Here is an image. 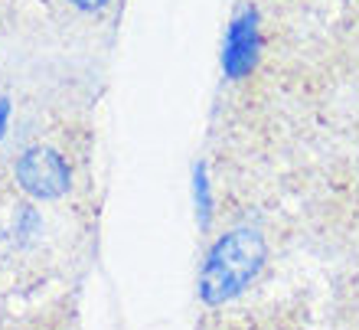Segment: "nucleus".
<instances>
[{
  "instance_id": "0eeeda50",
  "label": "nucleus",
  "mask_w": 359,
  "mask_h": 330,
  "mask_svg": "<svg viewBox=\"0 0 359 330\" xmlns=\"http://www.w3.org/2000/svg\"><path fill=\"white\" fill-rule=\"evenodd\" d=\"M76 7H82V10H98V7H104L108 0H72Z\"/></svg>"
},
{
  "instance_id": "39448f33",
  "label": "nucleus",
  "mask_w": 359,
  "mask_h": 330,
  "mask_svg": "<svg viewBox=\"0 0 359 330\" xmlns=\"http://www.w3.org/2000/svg\"><path fill=\"white\" fill-rule=\"evenodd\" d=\"M36 223H39L36 209H33V206H23V209H20V219H17V236H23V239H27L29 232L36 229Z\"/></svg>"
},
{
  "instance_id": "f257e3e1",
  "label": "nucleus",
  "mask_w": 359,
  "mask_h": 330,
  "mask_svg": "<svg viewBox=\"0 0 359 330\" xmlns=\"http://www.w3.org/2000/svg\"><path fill=\"white\" fill-rule=\"evenodd\" d=\"M268 258L265 236L252 226L232 229L209 249L203 272H199V298L209 308L232 301L258 278Z\"/></svg>"
},
{
  "instance_id": "423d86ee",
  "label": "nucleus",
  "mask_w": 359,
  "mask_h": 330,
  "mask_svg": "<svg viewBox=\"0 0 359 330\" xmlns=\"http://www.w3.org/2000/svg\"><path fill=\"white\" fill-rule=\"evenodd\" d=\"M7 118H10V102L0 98V138H4V128H7Z\"/></svg>"
},
{
  "instance_id": "f03ea898",
  "label": "nucleus",
  "mask_w": 359,
  "mask_h": 330,
  "mask_svg": "<svg viewBox=\"0 0 359 330\" xmlns=\"http://www.w3.org/2000/svg\"><path fill=\"white\" fill-rule=\"evenodd\" d=\"M17 183L36 199H59L72 183V173L59 151L29 147L17 161Z\"/></svg>"
},
{
  "instance_id": "20e7f679",
  "label": "nucleus",
  "mask_w": 359,
  "mask_h": 330,
  "mask_svg": "<svg viewBox=\"0 0 359 330\" xmlns=\"http://www.w3.org/2000/svg\"><path fill=\"white\" fill-rule=\"evenodd\" d=\"M193 206H196L199 229H209V223H212V187H209L206 177V164L193 167Z\"/></svg>"
},
{
  "instance_id": "7ed1b4c3",
  "label": "nucleus",
  "mask_w": 359,
  "mask_h": 330,
  "mask_svg": "<svg viewBox=\"0 0 359 330\" xmlns=\"http://www.w3.org/2000/svg\"><path fill=\"white\" fill-rule=\"evenodd\" d=\"M258 46H262V37H258V10L248 7L229 27L226 49H222V69H226V76L245 79L258 66Z\"/></svg>"
}]
</instances>
